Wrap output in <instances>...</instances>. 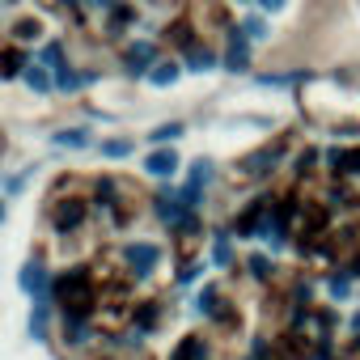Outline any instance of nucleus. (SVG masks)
<instances>
[{"mask_svg":"<svg viewBox=\"0 0 360 360\" xmlns=\"http://www.w3.org/2000/svg\"><path fill=\"white\" fill-rule=\"evenodd\" d=\"M187 183H195V187L208 191V187L217 183V161H212V157H195V161L187 165Z\"/></svg>","mask_w":360,"mask_h":360,"instance_id":"6ab92c4d","label":"nucleus"},{"mask_svg":"<svg viewBox=\"0 0 360 360\" xmlns=\"http://www.w3.org/2000/svg\"><path fill=\"white\" fill-rule=\"evenodd\" d=\"M178 60H183L187 72H212V68H221V47H212V43L200 39V43H191Z\"/></svg>","mask_w":360,"mask_h":360,"instance_id":"f8f14e48","label":"nucleus"},{"mask_svg":"<svg viewBox=\"0 0 360 360\" xmlns=\"http://www.w3.org/2000/svg\"><path fill=\"white\" fill-rule=\"evenodd\" d=\"M212 263H217V267H233V263H238V255H233V233H217V242H212Z\"/></svg>","mask_w":360,"mask_h":360,"instance_id":"bb28decb","label":"nucleus"},{"mask_svg":"<svg viewBox=\"0 0 360 360\" xmlns=\"http://www.w3.org/2000/svg\"><path fill=\"white\" fill-rule=\"evenodd\" d=\"M242 267H246V276H250V280H259V284H267V280L276 276V263H271L267 255H246V263H242Z\"/></svg>","mask_w":360,"mask_h":360,"instance_id":"393cba45","label":"nucleus"},{"mask_svg":"<svg viewBox=\"0 0 360 360\" xmlns=\"http://www.w3.org/2000/svg\"><path fill=\"white\" fill-rule=\"evenodd\" d=\"M51 144L64 148V153H85V148L94 144V131H89L85 123H77V127H56V131H51Z\"/></svg>","mask_w":360,"mask_h":360,"instance_id":"dca6fc26","label":"nucleus"},{"mask_svg":"<svg viewBox=\"0 0 360 360\" xmlns=\"http://www.w3.org/2000/svg\"><path fill=\"white\" fill-rule=\"evenodd\" d=\"M242 30H246V34H250V43L259 47V43H267L271 22H267V13H263V9H255V13H246V18H242Z\"/></svg>","mask_w":360,"mask_h":360,"instance_id":"4be33fe9","label":"nucleus"},{"mask_svg":"<svg viewBox=\"0 0 360 360\" xmlns=\"http://www.w3.org/2000/svg\"><path fill=\"white\" fill-rule=\"evenodd\" d=\"M0 9H5V0H0Z\"/></svg>","mask_w":360,"mask_h":360,"instance_id":"4c0bfd02","label":"nucleus"},{"mask_svg":"<svg viewBox=\"0 0 360 360\" xmlns=\"http://www.w3.org/2000/svg\"><path fill=\"white\" fill-rule=\"evenodd\" d=\"M39 60H43V64L51 68V72L68 68V64H72V56H68V39H60V34L43 39V43H39Z\"/></svg>","mask_w":360,"mask_h":360,"instance_id":"f3484780","label":"nucleus"},{"mask_svg":"<svg viewBox=\"0 0 360 360\" xmlns=\"http://www.w3.org/2000/svg\"><path fill=\"white\" fill-rule=\"evenodd\" d=\"M352 330H360V314H352Z\"/></svg>","mask_w":360,"mask_h":360,"instance_id":"f704fd0d","label":"nucleus"},{"mask_svg":"<svg viewBox=\"0 0 360 360\" xmlns=\"http://www.w3.org/2000/svg\"><path fill=\"white\" fill-rule=\"evenodd\" d=\"M22 85H26L30 94H39V98H51V94H56V72L34 56V60L26 64V72H22Z\"/></svg>","mask_w":360,"mask_h":360,"instance_id":"4468645a","label":"nucleus"},{"mask_svg":"<svg viewBox=\"0 0 360 360\" xmlns=\"http://www.w3.org/2000/svg\"><path fill=\"white\" fill-rule=\"evenodd\" d=\"M200 271H204V263H183V267H178V276H174V280L187 288V284H195V280H200Z\"/></svg>","mask_w":360,"mask_h":360,"instance_id":"c85d7f7f","label":"nucleus"},{"mask_svg":"<svg viewBox=\"0 0 360 360\" xmlns=\"http://www.w3.org/2000/svg\"><path fill=\"white\" fill-rule=\"evenodd\" d=\"M9 221V208H5V195H0V225H5Z\"/></svg>","mask_w":360,"mask_h":360,"instance_id":"72a5a7b5","label":"nucleus"},{"mask_svg":"<svg viewBox=\"0 0 360 360\" xmlns=\"http://www.w3.org/2000/svg\"><path fill=\"white\" fill-rule=\"evenodd\" d=\"M161 56H165L161 34H131V39L119 43V68H123L127 81H144L148 68H153Z\"/></svg>","mask_w":360,"mask_h":360,"instance_id":"f03ea898","label":"nucleus"},{"mask_svg":"<svg viewBox=\"0 0 360 360\" xmlns=\"http://www.w3.org/2000/svg\"><path fill=\"white\" fill-rule=\"evenodd\" d=\"M119 259L131 271V280H148L157 271V263H161V246L157 242H123L119 246Z\"/></svg>","mask_w":360,"mask_h":360,"instance_id":"39448f33","label":"nucleus"},{"mask_svg":"<svg viewBox=\"0 0 360 360\" xmlns=\"http://www.w3.org/2000/svg\"><path fill=\"white\" fill-rule=\"evenodd\" d=\"M255 9H263V13L271 18V13H284V9H288V0H255Z\"/></svg>","mask_w":360,"mask_h":360,"instance_id":"7c9ffc66","label":"nucleus"},{"mask_svg":"<svg viewBox=\"0 0 360 360\" xmlns=\"http://www.w3.org/2000/svg\"><path fill=\"white\" fill-rule=\"evenodd\" d=\"M178 136H187V123H183V119H169V123L148 127V136H144V140H148V148H153V144H174Z\"/></svg>","mask_w":360,"mask_h":360,"instance_id":"aec40b11","label":"nucleus"},{"mask_svg":"<svg viewBox=\"0 0 360 360\" xmlns=\"http://www.w3.org/2000/svg\"><path fill=\"white\" fill-rule=\"evenodd\" d=\"M0 157H5V136H0Z\"/></svg>","mask_w":360,"mask_h":360,"instance_id":"e433bc0d","label":"nucleus"},{"mask_svg":"<svg viewBox=\"0 0 360 360\" xmlns=\"http://www.w3.org/2000/svg\"><path fill=\"white\" fill-rule=\"evenodd\" d=\"M352 280H356V276H352L347 267H339V271L326 276V292H330L335 301H347V297H352Z\"/></svg>","mask_w":360,"mask_h":360,"instance_id":"a878e982","label":"nucleus"},{"mask_svg":"<svg viewBox=\"0 0 360 360\" xmlns=\"http://www.w3.org/2000/svg\"><path fill=\"white\" fill-rule=\"evenodd\" d=\"M161 318V309H157V301H140V309H136V322L140 326H153Z\"/></svg>","mask_w":360,"mask_h":360,"instance_id":"cd10ccee","label":"nucleus"},{"mask_svg":"<svg viewBox=\"0 0 360 360\" xmlns=\"http://www.w3.org/2000/svg\"><path fill=\"white\" fill-rule=\"evenodd\" d=\"M305 77H309L305 68H292V72H250V81L263 85V89H297Z\"/></svg>","mask_w":360,"mask_h":360,"instance_id":"a211bd4d","label":"nucleus"},{"mask_svg":"<svg viewBox=\"0 0 360 360\" xmlns=\"http://www.w3.org/2000/svg\"><path fill=\"white\" fill-rule=\"evenodd\" d=\"M178 165H183V161H178V148H174V144H153V148H148V157L140 161V169H144L148 178H157V183L174 178V174H178Z\"/></svg>","mask_w":360,"mask_h":360,"instance_id":"0eeeda50","label":"nucleus"},{"mask_svg":"<svg viewBox=\"0 0 360 360\" xmlns=\"http://www.w3.org/2000/svg\"><path fill=\"white\" fill-rule=\"evenodd\" d=\"M297 102L305 119L330 136H356L360 131V81L352 72H309L297 85Z\"/></svg>","mask_w":360,"mask_h":360,"instance_id":"f257e3e1","label":"nucleus"},{"mask_svg":"<svg viewBox=\"0 0 360 360\" xmlns=\"http://www.w3.org/2000/svg\"><path fill=\"white\" fill-rule=\"evenodd\" d=\"M110 5H115V0H85V13H89V18H94V13L102 18V13H110Z\"/></svg>","mask_w":360,"mask_h":360,"instance_id":"473e14b6","label":"nucleus"},{"mask_svg":"<svg viewBox=\"0 0 360 360\" xmlns=\"http://www.w3.org/2000/svg\"><path fill=\"white\" fill-rule=\"evenodd\" d=\"M81 89H85V77H81V64L72 60L68 68L56 72V94H81Z\"/></svg>","mask_w":360,"mask_h":360,"instance_id":"5701e85b","label":"nucleus"},{"mask_svg":"<svg viewBox=\"0 0 360 360\" xmlns=\"http://www.w3.org/2000/svg\"><path fill=\"white\" fill-rule=\"evenodd\" d=\"M34 56H30V47H22V43H5L0 47V81H22V72H26V64H30Z\"/></svg>","mask_w":360,"mask_h":360,"instance_id":"9b49d317","label":"nucleus"},{"mask_svg":"<svg viewBox=\"0 0 360 360\" xmlns=\"http://www.w3.org/2000/svg\"><path fill=\"white\" fill-rule=\"evenodd\" d=\"M51 280H56V276L47 271L43 259H26L22 271H18V288L30 292V297H51Z\"/></svg>","mask_w":360,"mask_h":360,"instance_id":"1a4fd4ad","label":"nucleus"},{"mask_svg":"<svg viewBox=\"0 0 360 360\" xmlns=\"http://www.w3.org/2000/svg\"><path fill=\"white\" fill-rule=\"evenodd\" d=\"M322 161L335 178H360V144H330L322 148Z\"/></svg>","mask_w":360,"mask_h":360,"instance_id":"6e6552de","label":"nucleus"},{"mask_svg":"<svg viewBox=\"0 0 360 360\" xmlns=\"http://www.w3.org/2000/svg\"><path fill=\"white\" fill-rule=\"evenodd\" d=\"M5 9H18V0H5Z\"/></svg>","mask_w":360,"mask_h":360,"instance_id":"c9c22d12","label":"nucleus"},{"mask_svg":"<svg viewBox=\"0 0 360 360\" xmlns=\"http://www.w3.org/2000/svg\"><path fill=\"white\" fill-rule=\"evenodd\" d=\"M26 191V174H13V178H5V195H22Z\"/></svg>","mask_w":360,"mask_h":360,"instance_id":"2f4dec72","label":"nucleus"},{"mask_svg":"<svg viewBox=\"0 0 360 360\" xmlns=\"http://www.w3.org/2000/svg\"><path fill=\"white\" fill-rule=\"evenodd\" d=\"M9 39L22 43V47H39V43L47 39V22H43L39 13H13V22H9Z\"/></svg>","mask_w":360,"mask_h":360,"instance_id":"9d476101","label":"nucleus"},{"mask_svg":"<svg viewBox=\"0 0 360 360\" xmlns=\"http://www.w3.org/2000/svg\"><path fill=\"white\" fill-rule=\"evenodd\" d=\"M89 204H94V200H85V195H64V200H56V204H51V229H56V233H77V229L89 221Z\"/></svg>","mask_w":360,"mask_h":360,"instance_id":"423d86ee","label":"nucleus"},{"mask_svg":"<svg viewBox=\"0 0 360 360\" xmlns=\"http://www.w3.org/2000/svg\"><path fill=\"white\" fill-rule=\"evenodd\" d=\"M140 22H144V5H140V0H115L110 13H102V34L110 43H123V39H131V30Z\"/></svg>","mask_w":360,"mask_h":360,"instance_id":"20e7f679","label":"nucleus"},{"mask_svg":"<svg viewBox=\"0 0 360 360\" xmlns=\"http://www.w3.org/2000/svg\"><path fill=\"white\" fill-rule=\"evenodd\" d=\"M98 153H102L106 161H127V157L136 153V140H131V136H110V140L98 144Z\"/></svg>","mask_w":360,"mask_h":360,"instance_id":"412c9836","label":"nucleus"},{"mask_svg":"<svg viewBox=\"0 0 360 360\" xmlns=\"http://www.w3.org/2000/svg\"><path fill=\"white\" fill-rule=\"evenodd\" d=\"M221 68L233 77H250L255 72V43L242 30V22H225L221 26Z\"/></svg>","mask_w":360,"mask_h":360,"instance_id":"7ed1b4c3","label":"nucleus"},{"mask_svg":"<svg viewBox=\"0 0 360 360\" xmlns=\"http://www.w3.org/2000/svg\"><path fill=\"white\" fill-rule=\"evenodd\" d=\"M183 72H187V68H183V60H178V56H161V60L148 68V77H144V81H148L153 89H169V85L183 81Z\"/></svg>","mask_w":360,"mask_h":360,"instance_id":"2eb2a0df","label":"nucleus"},{"mask_svg":"<svg viewBox=\"0 0 360 360\" xmlns=\"http://www.w3.org/2000/svg\"><path fill=\"white\" fill-rule=\"evenodd\" d=\"M39 13H51V18H64L68 26H89V13H85V0H34Z\"/></svg>","mask_w":360,"mask_h":360,"instance_id":"ddd939ff","label":"nucleus"},{"mask_svg":"<svg viewBox=\"0 0 360 360\" xmlns=\"http://www.w3.org/2000/svg\"><path fill=\"white\" fill-rule=\"evenodd\" d=\"M208 356V343H204V335H187L183 343L174 347V356L169 360H204Z\"/></svg>","mask_w":360,"mask_h":360,"instance_id":"b1692460","label":"nucleus"},{"mask_svg":"<svg viewBox=\"0 0 360 360\" xmlns=\"http://www.w3.org/2000/svg\"><path fill=\"white\" fill-rule=\"evenodd\" d=\"M140 5H144V9H157V13H178L187 0H140Z\"/></svg>","mask_w":360,"mask_h":360,"instance_id":"c756f323","label":"nucleus"}]
</instances>
